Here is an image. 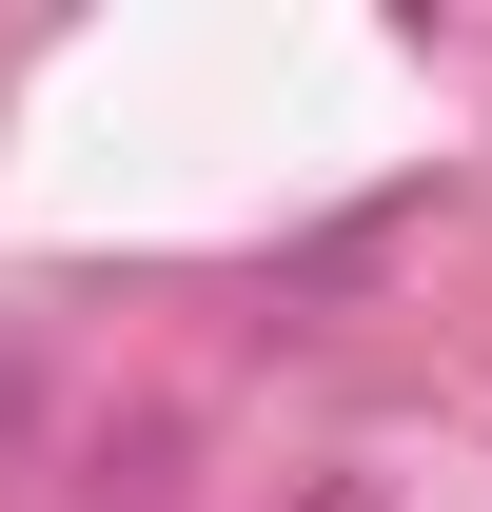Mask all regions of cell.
Instances as JSON below:
<instances>
[{
    "instance_id": "1",
    "label": "cell",
    "mask_w": 492,
    "mask_h": 512,
    "mask_svg": "<svg viewBox=\"0 0 492 512\" xmlns=\"http://www.w3.org/2000/svg\"><path fill=\"white\" fill-rule=\"evenodd\" d=\"M296 512H374V473H335V493H296Z\"/></svg>"
}]
</instances>
